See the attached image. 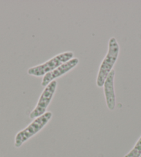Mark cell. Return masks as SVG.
<instances>
[{
	"label": "cell",
	"mask_w": 141,
	"mask_h": 157,
	"mask_svg": "<svg viewBox=\"0 0 141 157\" xmlns=\"http://www.w3.org/2000/svg\"><path fill=\"white\" fill-rule=\"evenodd\" d=\"M120 46L114 37H111L108 43V51L107 55L100 64L98 73L96 78V85L98 87H102L106 78L113 70V67L117 61Z\"/></svg>",
	"instance_id": "obj_1"
},
{
	"label": "cell",
	"mask_w": 141,
	"mask_h": 157,
	"mask_svg": "<svg viewBox=\"0 0 141 157\" xmlns=\"http://www.w3.org/2000/svg\"><path fill=\"white\" fill-rule=\"evenodd\" d=\"M52 112H47L43 115L35 118V120L31 123H30L26 128L17 132L15 137V147H20L29 139L41 131L49 122L52 118Z\"/></svg>",
	"instance_id": "obj_2"
},
{
	"label": "cell",
	"mask_w": 141,
	"mask_h": 157,
	"mask_svg": "<svg viewBox=\"0 0 141 157\" xmlns=\"http://www.w3.org/2000/svg\"><path fill=\"white\" fill-rule=\"evenodd\" d=\"M74 54L72 51H65L61 53L44 63L31 67L27 70V74L35 77H44L51 71L58 68L63 63L74 58Z\"/></svg>",
	"instance_id": "obj_3"
},
{
	"label": "cell",
	"mask_w": 141,
	"mask_h": 157,
	"mask_svg": "<svg viewBox=\"0 0 141 157\" xmlns=\"http://www.w3.org/2000/svg\"><path fill=\"white\" fill-rule=\"evenodd\" d=\"M57 85H58L57 81L53 80L44 87V89L40 96L36 106L34 108V109L30 113V118L35 119L47 112L48 105L51 103L54 94H55Z\"/></svg>",
	"instance_id": "obj_4"
},
{
	"label": "cell",
	"mask_w": 141,
	"mask_h": 157,
	"mask_svg": "<svg viewBox=\"0 0 141 157\" xmlns=\"http://www.w3.org/2000/svg\"><path fill=\"white\" fill-rule=\"evenodd\" d=\"M78 63H79V59L77 58H74L68 62H65V63L61 64L58 68L48 73L44 77H42L41 85L43 87H46L52 81L55 80L56 78L61 77L63 75L67 74L70 70L76 67Z\"/></svg>",
	"instance_id": "obj_5"
},
{
	"label": "cell",
	"mask_w": 141,
	"mask_h": 157,
	"mask_svg": "<svg viewBox=\"0 0 141 157\" xmlns=\"http://www.w3.org/2000/svg\"><path fill=\"white\" fill-rule=\"evenodd\" d=\"M115 74V70L113 69L107 78H106L104 85H103V90H104L106 104H107L108 109L111 111L115 109L116 104L114 89Z\"/></svg>",
	"instance_id": "obj_6"
},
{
	"label": "cell",
	"mask_w": 141,
	"mask_h": 157,
	"mask_svg": "<svg viewBox=\"0 0 141 157\" xmlns=\"http://www.w3.org/2000/svg\"><path fill=\"white\" fill-rule=\"evenodd\" d=\"M141 156V136L138 140L134 147L130 150L124 157H140Z\"/></svg>",
	"instance_id": "obj_7"
},
{
	"label": "cell",
	"mask_w": 141,
	"mask_h": 157,
	"mask_svg": "<svg viewBox=\"0 0 141 157\" xmlns=\"http://www.w3.org/2000/svg\"><path fill=\"white\" fill-rule=\"evenodd\" d=\"M140 157H141V156H140Z\"/></svg>",
	"instance_id": "obj_8"
}]
</instances>
